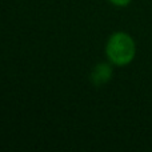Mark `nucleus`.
<instances>
[{
	"instance_id": "nucleus-2",
	"label": "nucleus",
	"mask_w": 152,
	"mask_h": 152,
	"mask_svg": "<svg viewBox=\"0 0 152 152\" xmlns=\"http://www.w3.org/2000/svg\"><path fill=\"white\" fill-rule=\"evenodd\" d=\"M92 77H94V81L96 84L105 83V81L111 77L110 66H107V64H99V66L95 68L94 74H92Z\"/></svg>"
},
{
	"instance_id": "nucleus-1",
	"label": "nucleus",
	"mask_w": 152,
	"mask_h": 152,
	"mask_svg": "<svg viewBox=\"0 0 152 152\" xmlns=\"http://www.w3.org/2000/svg\"><path fill=\"white\" fill-rule=\"evenodd\" d=\"M107 56L116 66H126L131 63L136 52L135 42L129 35L124 32H116L107 43Z\"/></svg>"
},
{
	"instance_id": "nucleus-3",
	"label": "nucleus",
	"mask_w": 152,
	"mask_h": 152,
	"mask_svg": "<svg viewBox=\"0 0 152 152\" xmlns=\"http://www.w3.org/2000/svg\"><path fill=\"white\" fill-rule=\"evenodd\" d=\"M111 3H113L115 5H120V7H124V5L129 4V1L131 0H110Z\"/></svg>"
}]
</instances>
